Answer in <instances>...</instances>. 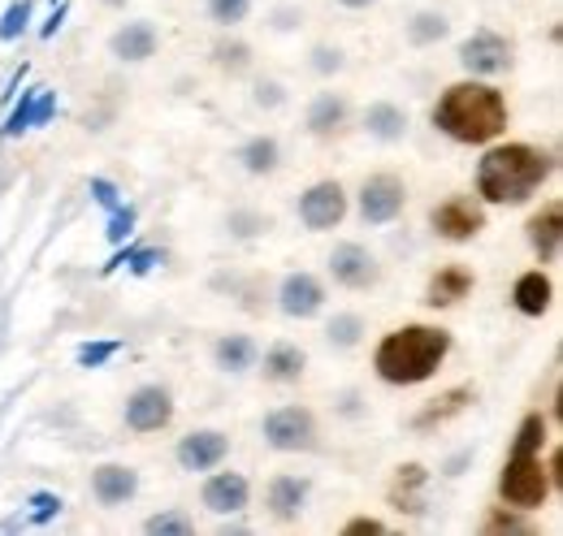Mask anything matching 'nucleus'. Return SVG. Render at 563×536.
<instances>
[{
  "label": "nucleus",
  "instance_id": "17",
  "mask_svg": "<svg viewBox=\"0 0 563 536\" xmlns=\"http://www.w3.org/2000/svg\"><path fill=\"white\" fill-rule=\"evenodd\" d=\"M308 498H312V480L295 471H282L265 484V511L274 524H299L308 511Z\"/></svg>",
  "mask_w": 563,
  "mask_h": 536
},
{
  "label": "nucleus",
  "instance_id": "1",
  "mask_svg": "<svg viewBox=\"0 0 563 536\" xmlns=\"http://www.w3.org/2000/svg\"><path fill=\"white\" fill-rule=\"evenodd\" d=\"M429 122H433V131L446 134L451 143L486 147V143L507 134V126H511V104H507V96L494 87L490 78H460V82H451L433 100Z\"/></svg>",
  "mask_w": 563,
  "mask_h": 536
},
{
  "label": "nucleus",
  "instance_id": "44",
  "mask_svg": "<svg viewBox=\"0 0 563 536\" xmlns=\"http://www.w3.org/2000/svg\"><path fill=\"white\" fill-rule=\"evenodd\" d=\"M87 191H91V200L100 203L104 212H113L118 203H126L122 200V187H118L113 178H91V182H87Z\"/></svg>",
  "mask_w": 563,
  "mask_h": 536
},
{
  "label": "nucleus",
  "instance_id": "33",
  "mask_svg": "<svg viewBox=\"0 0 563 536\" xmlns=\"http://www.w3.org/2000/svg\"><path fill=\"white\" fill-rule=\"evenodd\" d=\"M252 9H256V0H205V13H209V22L217 31L243 26L252 18Z\"/></svg>",
  "mask_w": 563,
  "mask_h": 536
},
{
  "label": "nucleus",
  "instance_id": "10",
  "mask_svg": "<svg viewBox=\"0 0 563 536\" xmlns=\"http://www.w3.org/2000/svg\"><path fill=\"white\" fill-rule=\"evenodd\" d=\"M486 203L473 200V196H446L442 203L429 208V230L442 238V243H473L482 230H486Z\"/></svg>",
  "mask_w": 563,
  "mask_h": 536
},
{
  "label": "nucleus",
  "instance_id": "15",
  "mask_svg": "<svg viewBox=\"0 0 563 536\" xmlns=\"http://www.w3.org/2000/svg\"><path fill=\"white\" fill-rule=\"evenodd\" d=\"M200 502H205L209 515H221V520L243 515V511L252 506V480H247L243 471L212 468L209 476H205V484H200Z\"/></svg>",
  "mask_w": 563,
  "mask_h": 536
},
{
  "label": "nucleus",
  "instance_id": "41",
  "mask_svg": "<svg viewBox=\"0 0 563 536\" xmlns=\"http://www.w3.org/2000/svg\"><path fill=\"white\" fill-rule=\"evenodd\" d=\"M122 346H126V342H118V337H113V342H82V346H78V368H104L109 359L122 355Z\"/></svg>",
  "mask_w": 563,
  "mask_h": 536
},
{
  "label": "nucleus",
  "instance_id": "34",
  "mask_svg": "<svg viewBox=\"0 0 563 536\" xmlns=\"http://www.w3.org/2000/svg\"><path fill=\"white\" fill-rule=\"evenodd\" d=\"M303 66H308V74H317V78H339L347 69V48H339V44H312Z\"/></svg>",
  "mask_w": 563,
  "mask_h": 536
},
{
  "label": "nucleus",
  "instance_id": "37",
  "mask_svg": "<svg viewBox=\"0 0 563 536\" xmlns=\"http://www.w3.org/2000/svg\"><path fill=\"white\" fill-rule=\"evenodd\" d=\"M135 225H140V208H135V203H118V208L109 212V225H104L109 247H122V243L135 234Z\"/></svg>",
  "mask_w": 563,
  "mask_h": 536
},
{
  "label": "nucleus",
  "instance_id": "5",
  "mask_svg": "<svg viewBox=\"0 0 563 536\" xmlns=\"http://www.w3.org/2000/svg\"><path fill=\"white\" fill-rule=\"evenodd\" d=\"M261 437H265V446L278 450V455H308V450H317V437H321L317 411L303 406V402L274 406V411L261 420Z\"/></svg>",
  "mask_w": 563,
  "mask_h": 536
},
{
  "label": "nucleus",
  "instance_id": "2",
  "mask_svg": "<svg viewBox=\"0 0 563 536\" xmlns=\"http://www.w3.org/2000/svg\"><path fill=\"white\" fill-rule=\"evenodd\" d=\"M555 174V156L538 143H486L477 160V200L490 208H520L529 203Z\"/></svg>",
  "mask_w": 563,
  "mask_h": 536
},
{
  "label": "nucleus",
  "instance_id": "43",
  "mask_svg": "<svg viewBox=\"0 0 563 536\" xmlns=\"http://www.w3.org/2000/svg\"><path fill=\"white\" fill-rule=\"evenodd\" d=\"M308 22V13L299 9V4H278L274 13H269V26L278 31V35H290V31H299Z\"/></svg>",
  "mask_w": 563,
  "mask_h": 536
},
{
  "label": "nucleus",
  "instance_id": "46",
  "mask_svg": "<svg viewBox=\"0 0 563 536\" xmlns=\"http://www.w3.org/2000/svg\"><path fill=\"white\" fill-rule=\"evenodd\" d=\"M334 411H339L343 420H364V415H368V402H364L360 390H343V394L334 399Z\"/></svg>",
  "mask_w": 563,
  "mask_h": 536
},
{
  "label": "nucleus",
  "instance_id": "11",
  "mask_svg": "<svg viewBox=\"0 0 563 536\" xmlns=\"http://www.w3.org/2000/svg\"><path fill=\"white\" fill-rule=\"evenodd\" d=\"M325 268H330V281L352 290V294H364V290L382 286V260L364 243H355V238L334 243V252L325 256Z\"/></svg>",
  "mask_w": 563,
  "mask_h": 536
},
{
  "label": "nucleus",
  "instance_id": "12",
  "mask_svg": "<svg viewBox=\"0 0 563 536\" xmlns=\"http://www.w3.org/2000/svg\"><path fill=\"white\" fill-rule=\"evenodd\" d=\"M330 303V290L317 272L308 268H295L278 281V312L286 321H317Z\"/></svg>",
  "mask_w": 563,
  "mask_h": 536
},
{
  "label": "nucleus",
  "instance_id": "4",
  "mask_svg": "<svg viewBox=\"0 0 563 536\" xmlns=\"http://www.w3.org/2000/svg\"><path fill=\"white\" fill-rule=\"evenodd\" d=\"M555 480L551 468L542 464V450H511L507 464L498 471V498L503 506H516V511H538L547 506Z\"/></svg>",
  "mask_w": 563,
  "mask_h": 536
},
{
  "label": "nucleus",
  "instance_id": "40",
  "mask_svg": "<svg viewBox=\"0 0 563 536\" xmlns=\"http://www.w3.org/2000/svg\"><path fill=\"white\" fill-rule=\"evenodd\" d=\"M290 100V91H286V82L278 78H252V104L256 109H265V113H274Z\"/></svg>",
  "mask_w": 563,
  "mask_h": 536
},
{
  "label": "nucleus",
  "instance_id": "3",
  "mask_svg": "<svg viewBox=\"0 0 563 536\" xmlns=\"http://www.w3.org/2000/svg\"><path fill=\"white\" fill-rule=\"evenodd\" d=\"M455 350V337L442 325H429V321H412V325H399L373 346V372L377 381L386 386H424L438 377V368L451 359Z\"/></svg>",
  "mask_w": 563,
  "mask_h": 536
},
{
  "label": "nucleus",
  "instance_id": "14",
  "mask_svg": "<svg viewBox=\"0 0 563 536\" xmlns=\"http://www.w3.org/2000/svg\"><path fill=\"white\" fill-rule=\"evenodd\" d=\"M225 459H230V433L225 428H191L174 446V464L183 471H191V476L221 468Z\"/></svg>",
  "mask_w": 563,
  "mask_h": 536
},
{
  "label": "nucleus",
  "instance_id": "18",
  "mask_svg": "<svg viewBox=\"0 0 563 536\" xmlns=\"http://www.w3.org/2000/svg\"><path fill=\"white\" fill-rule=\"evenodd\" d=\"M140 484V468H131V464H100V468H91V498L104 511H118V506L135 502Z\"/></svg>",
  "mask_w": 563,
  "mask_h": 536
},
{
  "label": "nucleus",
  "instance_id": "35",
  "mask_svg": "<svg viewBox=\"0 0 563 536\" xmlns=\"http://www.w3.org/2000/svg\"><path fill=\"white\" fill-rule=\"evenodd\" d=\"M547 433H551L547 415H542V411H529V415L520 420L516 437H511V450H547Z\"/></svg>",
  "mask_w": 563,
  "mask_h": 536
},
{
  "label": "nucleus",
  "instance_id": "20",
  "mask_svg": "<svg viewBox=\"0 0 563 536\" xmlns=\"http://www.w3.org/2000/svg\"><path fill=\"white\" fill-rule=\"evenodd\" d=\"M360 131L368 134L373 143L395 147V143H404V138H408L412 118H408V109H404V104H395V100H373V104H364V113H360Z\"/></svg>",
  "mask_w": 563,
  "mask_h": 536
},
{
  "label": "nucleus",
  "instance_id": "45",
  "mask_svg": "<svg viewBox=\"0 0 563 536\" xmlns=\"http://www.w3.org/2000/svg\"><path fill=\"white\" fill-rule=\"evenodd\" d=\"M161 265H165V252H161V247H135V256L126 260V268H131L135 277H147L152 268H161Z\"/></svg>",
  "mask_w": 563,
  "mask_h": 536
},
{
  "label": "nucleus",
  "instance_id": "49",
  "mask_svg": "<svg viewBox=\"0 0 563 536\" xmlns=\"http://www.w3.org/2000/svg\"><path fill=\"white\" fill-rule=\"evenodd\" d=\"M334 4H339V9H347V13H368L377 0H334Z\"/></svg>",
  "mask_w": 563,
  "mask_h": 536
},
{
  "label": "nucleus",
  "instance_id": "28",
  "mask_svg": "<svg viewBox=\"0 0 563 536\" xmlns=\"http://www.w3.org/2000/svg\"><path fill=\"white\" fill-rule=\"evenodd\" d=\"M404 40L412 48H438L451 40V18L442 9H417L408 22H404Z\"/></svg>",
  "mask_w": 563,
  "mask_h": 536
},
{
  "label": "nucleus",
  "instance_id": "8",
  "mask_svg": "<svg viewBox=\"0 0 563 536\" xmlns=\"http://www.w3.org/2000/svg\"><path fill=\"white\" fill-rule=\"evenodd\" d=\"M347 212H352V196H347V187H343L339 178H321V182H312V187L295 200V216H299V225H303L308 234H330V230H339V225L347 221Z\"/></svg>",
  "mask_w": 563,
  "mask_h": 536
},
{
  "label": "nucleus",
  "instance_id": "23",
  "mask_svg": "<svg viewBox=\"0 0 563 536\" xmlns=\"http://www.w3.org/2000/svg\"><path fill=\"white\" fill-rule=\"evenodd\" d=\"M473 290H477L473 268L442 265L429 277V286H424V303H429V308H455V303H464Z\"/></svg>",
  "mask_w": 563,
  "mask_h": 536
},
{
  "label": "nucleus",
  "instance_id": "31",
  "mask_svg": "<svg viewBox=\"0 0 563 536\" xmlns=\"http://www.w3.org/2000/svg\"><path fill=\"white\" fill-rule=\"evenodd\" d=\"M424 480H429V471L424 464H404L399 476H395V502H399V511H412V515H421L424 502L417 498L424 489Z\"/></svg>",
  "mask_w": 563,
  "mask_h": 536
},
{
  "label": "nucleus",
  "instance_id": "7",
  "mask_svg": "<svg viewBox=\"0 0 563 536\" xmlns=\"http://www.w3.org/2000/svg\"><path fill=\"white\" fill-rule=\"evenodd\" d=\"M455 62L468 78H498V74H507L516 66V44L494 26H477L473 35L460 40Z\"/></svg>",
  "mask_w": 563,
  "mask_h": 536
},
{
  "label": "nucleus",
  "instance_id": "25",
  "mask_svg": "<svg viewBox=\"0 0 563 536\" xmlns=\"http://www.w3.org/2000/svg\"><path fill=\"white\" fill-rule=\"evenodd\" d=\"M256 359H261L256 337L221 334L217 342H212V368H217V372H225V377H243V372H252V368H256Z\"/></svg>",
  "mask_w": 563,
  "mask_h": 536
},
{
  "label": "nucleus",
  "instance_id": "16",
  "mask_svg": "<svg viewBox=\"0 0 563 536\" xmlns=\"http://www.w3.org/2000/svg\"><path fill=\"white\" fill-rule=\"evenodd\" d=\"M161 53V26L152 18H135V22H122L113 35H109V57L118 66H143Z\"/></svg>",
  "mask_w": 563,
  "mask_h": 536
},
{
  "label": "nucleus",
  "instance_id": "26",
  "mask_svg": "<svg viewBox=\"0 0 563 536\" xmlns=\"http://www.w3.org/2000/svg\"><path fill=\"white\" fill-rule=\"evenodd\" d=\"M468 402H477V390L473 386H455V390H442L438 399H429L412 415V428L424 433V428H442L446 420H455V415H464L468 411Z\"/></svg>",
  "mask_w": 563,
  "mask_h": 536
},
{
  "label": "nucleus",
  "instance_id": "42",
  "mask_svg": "<svg viewBox=\"0 0 563 536\" xmlns=\"http://www.w3.org/2000/svg\"><path fill=\"white\" fill-rule=\"evenodd\" d=\"M486 533H533V524L516 506H494L490 520H486Z\"/></svg>",
  "mask_w": 563,
  "mask_h": 536
},
{
  "label": "nucleus",
  "instance_id": "13",
  "mask_svg": "<svg viewBox=\"0 0 563 536\" xmlns=\"http://www.w3.org/2000/svg\"><path fill=\"white\" fill-rule=\"evenodd\" d=\"M352 122H355V109L343 91H317L308 100V109H303V131H308V138H317V143H339L343 134L352 131Z\"/></svg>",
  "mask_w": 563,
  "mask_h": 536
},
{
  "label": "nucleus",
  "instance_id": "29",
  "mask_svg": "<svg viewBox=\"0 0 563 536\" xmlns=\"http://www.w3.org/2000/svg\"><path fill=\"white\" fill-rule=\"evenodd\" d=\"M368 334V321L360 316V312H334L330 321H325V346L330 350H355L360 342Z\"/></svg>",
  "mask_w": 563,
  "mask_h": 536
},
{
  "label": "nucleus",
  "instance_id": "19",
  "mask_svg": "<svg viewBox=\"0 0 563 536\" xmlns=\"http://www.w3.org/2000/svg\"><path fill=\"white\" fill-rule=\"evenodd\" d=\"M525 238H529V247H533L538 265H555V260H560V252H563V203L560 200L542 203V208L529 216Z\"/></svg>",
  "mask_w": 563,
  "mask_h": 536
},
{
  "label": "nucleus",
  "instance_id": "30",
  "mask_svg": "<svg viewBox=\"0 0 563 536\" xmlns=\"http://www.w3.org/2000/svg\"><path fill=\"white\" fill-rule=\"evenodd\" d=\"M269 230H274V216L261 212V208H230V212H225V234H230V238L252 243V238H265Z\"/></svg>",
  "mask_w": 563,
  "mask_h": 536
},
{
  "label": "nucleus",
  "instance_id": "38",
  "mask_svg": "<svg viewBox=\"0 0 563 536\" xmlns=\"http://www.w3.org/2000/svg\"><path fill=\"white\" fill-rule=\"evenodd\" d=\"M35 96H40V87H26V91H22V100L9 109V118H4V126H0V134H4V138H22V134L31 131V109H35Z\"/></svg>",
  "mask_w": 563,
  "mask_h": 536
},
{
  "label": "nucleus",
  "instance_id": "48",
  "mask_svg": "<svg viewBox=\"0 0 563 536\" xmlns=\"http://www.w3.org/2000/svg\"><path fill=\"white\" fill-rule=\"evenodd\" d=\"M66 18H70V4H57V9H53V18L40 26V35H44V40H53V35L66 26Z\"/></svg>",
  "mask_w": 563,
  "mask_h": 536
},
{
  "label": "nucleus",
  "instance_id": "27",
  "mask_svg": "<svg viewBox=\"0 0 563 536\" xmlns=\"http://www.w3.org/2000/svg\"><path fill=\"white\" fill-rule=\"evenodd\" d=\"M209 62L217 74H225V78H247L252 69H256V48L247 44V40H239V35H221L217 44L209 48Z\"/></svg>",
  "mask_w": 563,
  "mask_h": 536
},
{
  "label": "nucleus",
  "instance_id": "50",
  "mask_svg": "<svg viewBox=\"0 0 563 536\" xmlns=\"http://www.w3.org/2000/svg\"><path fill=\"white\" fill-rule=\"evenodd\" d=\"M100 4H104V9H126L131 0H100Z\"/></svg>",
  "mask_w": 563,
  "mask_h": 536
},
{
  "label": "nucleus",
  "instance_id": "24",
  "mask_svg": "<svg viewBox=\"0 0 563 536\" xmlns=\"http://www.w3.org/2000/svg\"><path fill=\"white\" fill-rule=\"evenodd\" d=\"M234 160L247 178H274L282 169V138L278 134H252L234 147Z\"/></svg>",
  "mask_w": 563,
  "mask_h": 536
},
{
  "label": "nucleus",
  "instance_id": "47",
  "mask_svg": "<svg viewBox=\"0 0 563 536\" xmlns=\"http://www.w3.org/2000/svg\"><path fill=\"white\" fill-rule=\"evenodd\" d=\"M343 533L347 536H382L386 533V524H382V520H373V515H355V520L343 524Z\"/></svg>",
  "mask_w": 563,
  "mask_h": 536
},
{
  "label": "nucleus",
  "instance_id": "9",
  "mask_svg": "<svg viewBox=\"0 0 563 536\" xmlns=\"http://www.w3.org/2000/svg\"><path fill=\"white\" fill-rule=\"evenodd\" d=\"M178 415V402H174V390L161 386V381H147V386H135L131 399L122 406V420L131 433L140 437H152V433H165Z\"/></svg>",
  "mask_w": 563,
  "mask_h": 536
},
{
  "label": "nucleus",
  "instance_id": "32",
  "mask_svg": "<svg viewBox=\"0 0 563 536\" xmlns=\"http://www.w3.org/2000/svg\"><path fill=\"white\" fill-rule=\"evenodd\" d=\"M143 533L147 536H191L196 533V520L183 511V506H165L156 515L143 520Z\"/></svg>",
  "mask_w": 563,
  "mask_h": 536
},
{
  "label": "nucleus",
  "instance_id": "39",
  "mask_svg": "<svg viewBox=\"0 0 563 536\" xmlns=\"http://www.w3.org/2000/svg\"><path fill=\"white\" fill-rule=\"evenodd\" d=\"M62 493H53V489H35L31 498H26V520L31 524H53L57 515H62Z\"/></svg>",
  "mask_w": 563,
  "mask_h": 536
},
{
  "label": "nucleus",
  "instance_id": "21",
  "mask_svg": "<svg viewBox=\"0 0 563 536\" xmlns=\"http://www.w3.org/2000/svg\"><path fill=\"white\" fill-rule=\"evenodd\" d=\"M256 368H261V377H265L269 386H299L303 372H308V350L295 346V342H274V346L256 359Z\"/></svg>",
  "mask_w": 563,
  "mask_h": 536
},
{
  "label": "nucleus",
  "instance_id": "22",
  "mask_svg": "<svg viewBox=\"0 0 563 536\" xmlns=\"http://www.w3.org/2000/svg\"><path fill=\"white\" fill-rule=\"evenodd\" d=\"M551 303H555V281H551V272L529 268V272L516 277V286H511V308H516L520 316L538 321V316L551 312Z\"/></svg>",
  "mask_w": 563,
  "mask_h": 536
},
{
  "label": "nucleus",
  "instance_id": "6",
  "mask_svg": "<svg viewBox=\"0 0 563 536\" xmlns=\"http://www.w3.org/2000/svg\"><path fill=\"white\" fill-rule=\"evenodd\" d=\"M404 208H408V182H404L399 174H390V169L368 174V178L360 182V191H355V212H360V221H364L368 230L395 225V221L404 216Z\"/></svg>",
  "mask_w": 563,
  "mask_h": 536
},
{
  "label": "nucleus",
  "instance_id": "36",
  "mask_svg": "<svg viewBox=\"0 0 563 536\" xmlns=\"http://www.w3.org/2000/svg\"><path fill=\"white\" fill-rule=\"evenodd\" d=\"M31 13H35V0H13L4 13H0V44H18L31 26Z\"/></svg>",
  "mask_w": 563,
  "mask_h": 536
}]
</instances>
